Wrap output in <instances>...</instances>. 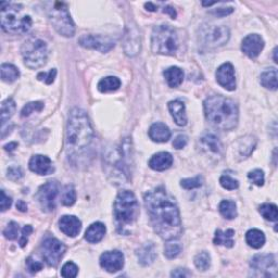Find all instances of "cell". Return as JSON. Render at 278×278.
<instances>
[{"label": "cell", "instance_id": "cell-1", "mask_svg": "<svg viewBox=\"0 0 278 278\" xmlns=\"http://www.w3.org/2000/svg\"><path fill=\"white\" fill-rule=\"evenodd\" d=\"M144 201L153 228L161 238L166 241L179 238L183 226L178 206L165 189L148 191L144 196Z\"/></svg>", "mask_w": 278, "mask_h": 278}, {"label": "cell", "instance_id": "cell-2", "mask_svg": "<svg viewBox=\"0 0 278 278\" xmlns=\"http://www.w3.org/2000/svg\"><path fill=\"white\" fill-rule=\"evenodd\" d=\"M94 130L85 111L75 108L70 112L67 125V154L75 166L85 165L93 156Z\"/></svg>", "mask_w": 278, "mask_h": 278}, {"label": "cell", "instance_id": "cell-3", "mask_svg": "<svg viewBox=\"0 0 278 278\" xmlns=\"http://www.w3.org/2000/svg\"><path fill=\"white\" fill-rule=\"evenodd\" d=\"M205 118L215 128L231 130L238 124V107L234 100L223 96H212L204 101Z\"/></svg>", "mask_w": 278, "mask_h": 278}, {"label": "cell", "instance_id": "cell-4", "mask_svg": "<svg viewBox=\"0 0 278 278\" xmlns=\"http://www.w3.org/2000/svg\"><path fill=\"white\" fill-rule=\"evenodd\" d=\"M139 203L133 191L122 190L114 201V217L118 230L121 234H129L128 227L137 220Z\"/></svg>", "mask_w": 278, "mask_h": 278}, {"label": "cell", "instance_id": "cell-5", "mask_svg": "<svg viewBox=\"0 0 278 278\" xmlns=\"http://www.w3.org/2000/svg\"><path fill=\"white\" fill-rule=\"evenodd\" d=\"M33 21L29 16H22L21 6L9 2L1 3V27L4 32L24 34L32 27Z\"/></svg>", "mask_w": 278, "mask_h": 278}, {"label": "cell", "instance_id": "cell-6", "mask_svg": "<svg viewBox=\"0 0 278 278\" xmlns=\"http://www.w3.org/2000/svg\"><path fill=\"white\" fill-rule=\"evenodd\" d=\"M151 48L154 53L174 55L178 49L177 34L169 25H159L152 32Z\"/></svg>", "mask_w": 278, "mask_h": 278}, {"label": "cell", "instance_id": "cell-7", "mask_svg": "<svg viewBox=\"0 0 278 278\" xmlns=\"http://www.w3.org/2000/svg\"><path fill=\"white\" fill-rule=\"evenodd\" d=\"M46 12L52 26L60 35L72 37L75 33L74 23L71 19L67 4L63 2H47Z\"/></svg>", "mask_w": 278, "mask_h": 278}, {"label": "cell", "instance_id": "cell-8", "mask_svg": "<svg viewBox=\"0 0 278 278\" xmlns=\"http://www.w3.org/2000/svg\"><path fill=\"white\" fill-rule=\"evenodd\" d=\"M21 52L24 63L29 69H38L46 63L47 46L39 38H29L23 44Z\"/></svg>", "mask_w": 278, "mask_h": 278}, {"label": "cell", "instance_id": "cell-9", "mask_svg": "<svg viewBox=\"0 0 278 278\" xmlns=\"http://www.w3.org/2000/svg\"><path fill=\"white\" fill-rule=\"evenodd\" d=\"M65 246L53 237H46L42 242V254L49 266L55 267L61 261L65 252Z\"/></svg>", "mask_w": 278, "mask_h": 278}, {"label": "cell", "instance_id": "cell-10", "mask_svg": "<svg viewBox=\"0 0 278 278\" xmlns=\"http://www.w3.org/2000/svg\"><path fill=\"white\" fill-rule=\"evenodd\" d=\"M229 36V29L224 25H208L200 33L202 42L210 47L222 46L228 42Z\"/></svg>", "mask_w": 278, "mask_h": 278}, {"label": "cell", "instance_id": "cell-11", "mask_svg": "<svg viewBox=\"0 0 278 278\" xmlns=\"http://www.w3.org/2000/svg\"><path fill=\"white\" fill-rule=\"evenodd\" d=\"M59 194V184L55 180H49L40 187L37 199L44 212H52L55 209V198Z\"/></svg>", "mask_w": 278, "mask_h": 278}, {"label": "cell", "instance_id": "cell-12", "mask_svg": "<svg viewBox=\"0 0 278 278\" xmlns=\"http://www.w3.org/2000/svg\"><path fill=\"white\" fill-rule=\"evenodd\" d=\"M250 265L254 276H276V260L273 254H257L252 257Z\"/></svg>", "mask_w": 278, "mask_h": 278}, {"label": "cell", "instance_id": "cell-13", "mask_svg": "<svg viewBox=\"0 0 278 278\" xmlns=\"http://www.w3.org/2000/svg\"><path fill=\"white\" fill-rule=\"evenodd\" d=\"M79 44L85 48L96 49L101 52H108L114 47V40L101 35H84L79 38Z\"/></svg>", "mask_w": 278, "mask_h": 278}, {"label": "cell", "instance_id": "cell-14", "mask_svg": "<svg viewBox=\"0 0 278 278\" xmlns=\"http://www.w3.org/2000/svg\"><path fill=\"white\" fill-rule=\"evenodd\" d=\"M100 266L109 273H115L124 266V255L119 250L107 251L100 256Z\"/></svg>", "mask_w": 278, "mask_h": 278}, {"label": "cell", "instance_id": "cell-15", "mask_svg": "<svg viewBox=\"0 0 278 278\" xmlns=\"http://www.w3.org/2000/svg\"><path fill=\"white\" fill-rule=\"evenodd\" d=\"M216 80L222 87L232 92L236 89L235 70L231 63H224L216 71Z\"/></svg>", "mask_w": 278, "mask_h": 278}, {"label": "cell", "instance_id": "cell-16", "mask_svg": "<svg viewBox=\"0 0 278 278\" xmlns=\"http://www.w3.org/2000/svg\"><path fill=\"white\" fill-rule=\"evenodd\" d=\"M264 48V40L257 34L248 35L242 40L241 49L250 59H255Z\"/></svg>", "mask_w": 278, "mask_h": 278}, {"label": "cell", "instance_id": "cell-17", "mask_svg": "<svg viewBox=\"0 0 278 278\" xmlns=\"http://www.w3.org/2000/svg\"><path fill=\"white\" fill-rule=\"evenodd\" d=\"M29 169L38 175H49L54 172L52 161L48 156L42 154L32 156L31 161H29Z\"/></svg>", "mask_w": 278, "mask_h": 278}, {"label": "cell", "instance_id": "cell-18", "mask_svg": "<svg viewBox=\"0 0 278 278\" xmlns=\"http://www.w3.org/2000/svg\"><path fill=\"white\" fill-rule=\"evenodd\" d=\"M60 229L69 237H76L82 229V222L74 215H64L59 221Z\"/></svg>", "mask_w": 278, "mask_h": 278}, {"label": "cell", "instance_id": "cell-19", "mask_svg": "<svg viewBox=\"0 0 278 278\" xmlns=\"http://www.w3.org/2000/svg\"><path fill=\"white\" fill-rule=\"evenodd\" d=\"M124 50L126 54L134 57L140 51V36L135 27H128L124 37Z\"/></svg>", "mask_w": 278, "mask_h": 278}, {"label": "cell", "instance_id": "cell-20", "mask_svg": "<svg viewBox=\"0 0 278 278\" xmlns=\"http://www.w3.org/2000/svg\"><path fill=\"white\" fill-rule=\"evenodd\" d=\"M200 145L205 152L212 155H221L222 153V144L214 134L205 133L201 136Z\"/></svg>", "mask_w": 278, "mask_h": 278}, {"label": "cell", "instance_id": "cell-21", "mask_svg": "<svg viewBox=\"0 0 278 278\" xmlns=\"http://www.w3.org/2000/svg\"><path fill=\"white\" fill-rule=\"evenodd\" d=\"M173 164V156L169 152H159L149 160V166L154 171H165Z\"/></svg>", "mask_w": 278, "mask_h": 278}, {"label": "cell", "instance_id": "cell-22", "mask_svg": "<svg viewBox=\"0 0 278 278\" xmlns=\"http://www.w3.org/2000/svg\"><path fill=\"white\" fill-rule=\"evenodd\" d=\"M149 137L156 143H166L171 138V130L163 123H154L149 128Z\"/></svg>", "mask_w": 278, "mask_h": 278}, {"label": "cell", "instance_id": "cell-23", "mask_svg": "<svg viewBox=\"0 0 278 278\" xmlns=\"http://www.w3.org/2000/svg\"><path fill=\"white\" fill-rule=\"evenodd\" d=\"M169 110L176 124L179 126H185L187 124V115L184 102H181L180 100L171 101V102H169Z\"/></svg>", "mask_w": 278, "mask_h": 278}, {"label": "cell", "instance_id": "cell-24", "mask_svg": "<svg viewBox=\"0 0 278 278\" xmlns=\"http://www.w3.org/2000/svg\"><path fill=\"white\" fill-rule=\"evenodd\" d=\"M105 231H107V228H105L104 224L100 223V222H96V223H93L86 230L85 238L90 244H95V242H99L103 238Z\"/></svg>", "mask_w": 278, "mask_h": 278}, {"label": "cell", "instance_id": "cell-25", "mask_svg": "<svg viewBox=\"0 0 278 278\" xmlns=\"http://www.w3.org/2000/svg\"><path fill=\"white\" fill-rule=\"evenodd\" d=\"M163 75L169 86L172 88L178 87V86H180L181 83H183L184 72L183 70L177 67H171L168 70H165L163 72Z\"/></svg>", "mask_w": 278, "mask_h": 278}, {"label": "cell", "instance_id": "cell-26", "mask_svg": "<svg viewBox=\"0 0 278 278\" xmlns=\"http://www.w3.org/2000/svg\"><path fill=\"white\" fill-rule=\"evenodd\" d=\"M137 256L141 265H149L156 257L155 247L153 244H146L137 251Z\"/></svg>", "mask_w": 278, "mask_h": 278}, {"label": "cell", "instance_id": "cell-27", "mask_svg": "<svg viewBox=\"0 0 278 278\" xmlns=\"http://www.w3.org/2000/svg\"><path fill=\"white\" fill-rule=\"evenodd\" d=\"M246 241L254 249H260L265 244V236L259 229H250L246 234Z\"/></svg>", "mask_w": 278, "mask_h": 278}, {"label": "cell", "instance_id": "cell-28", "mask_svg": "<svg viewBox=\"0 0 278 278\" xmlns=\"http://www.w3.org/2000/svg\"><path fill=\"white\" fill-rule=\"evenodd\" d=\"M234 236H235V231L232 229H227L225 231L217 229L215 231V236H214V244L223 245L227 248H231L235 244Z\"/></svg>", "mask_w": 278, "mask_h": 278}, {"label": "cell", "instance_id": "cell-29", "mask_svg": "<svg viewBox=\"0 0 278 278\" xmlns=\"http://www.w3.org/2000/svg\"><path fill=\"white\" fill-rule=\"evenodd\" d=\"M261 84L271 90L277 89V71L276 69H267L261 74Z\"/></svg>", "mask_w": 278, "mask_h": 278}, {"label": "cell", "instance_id": "cell-30", "mask_svg": "<svg viewBox=\"0 0 278 278\" xmlns=\"http://www.w3.org/2000/svg\"><path fill=\"white\" fill-rule=\"evenodd\" d=\"M121 86V80L115 76L104 77L98 83V90L101 93H109L115 92Z\"/></svg>", "mask_w": 278, "mask_h": 278}, {"label": "cell", "instance_id": "cell-31", "mask_svg": "<svg viewBox=\"0 0 278 278\" xmlns=\"http://www.w3.org/2000/svg\"><path fill=\"white\" fill-rule=\"evenodd\" d=\"M19 70L12 64L3 63L1 65V79L6 83H13L19 78Z\"/></svg>", "mask_w": 278, "mask_h": 278}, {"label": "cell", "instance_id": "cell-32", "mask_svg": "<svg viewBox=\"0 0 278 278\" xmlns=\"http://www.w3.org/2000/svg\"><path fill=\"white\" fill-rule=\"evenodd\" d=\"M220 213L227 220H232L237 216V206L234 201L223 200L219 205Z\"/></svg>", "mask_w": 278, "mask_h": 278}, {"label": "cell", "instance_id": "cell-33", "mask_svg": "<svg viewBox=\"0 0 278 278\" xmlns=\"http://www.w3.org/2000/svg\"><path fill=\"white\" fill-rule=\"evenodd\" d=\"M16 111V102L12 98H8L1 104V124H6L7 121L13 115Z\"/></svg>", "mask_w": 278, "mask_h": 278}, {"label": "cell", "instance_id": "cell-34", "mask_svg": "<svg viewBox=\"0 0 278 278\" xmlns=\"http://www.w3.org/2000/svg\"><path fill=\"white\" fill-rule=\"evenodd\" d=\"M260 213L267 221L276 222L278 219V212H277V206L275 204H270V203H264L260 206Z\"/></svg>", "mask_w": 278, "mask_h": 278}, {"label": "cell", "instance_id": "cell-35", "mask_svg": "<svg viewBox=\"0 0 278 278\" xmlns=\"http://www.w3.org/2000/svg\"><path fill=\"white\" fill-rule=\"evenodd\" d=\"M195 265L199 271L209 270L211 265V256L206 251H202L195 256Z\"/></svg>", "mask_w": 278, "mask_h": 278}, {"label": "cell", "instance_id": "cell-36", "mask_svg": "<svg viewBox=\"0 0 278 278\" xmlns=\"http://www.w3.org/2000/svg\"><path fill=\"white\" fill-rule=\"evenodd\" d=\"M255 145H256V140L253 137L242 138L239 146L240 154L244 155V158H248V156L251 154L252 151H253Z\"/></svg>", "mask_w": 278, "mask_h": 278}, {"label": "cell", "instance_id": "cell-37", "mask_svg": "<svg viewBox=\"0 0 278 278\" xmlns=\"http://www.w3.org/2000/svg\"><path fill=\"white\" fill-rule=\"evenodd\" d=\"M75 201H76V193H75L74 187L72 185L65 186L61 196L62 204L65 206H71L75 203Z\"/></svg>", "mask_w": 278, "mask_h": 278}, {"label": "cell", "instance_id": "cell-38", "mask_svg": "<svg viewBox=\"0 0 278 278\" xmlns=\"http://www.w3.org/2000/svg\"><path fill=\"white\" fill-rule=\"evenodd\" d=\"M175 240L176 239L169 240L168 244L164 247V255L168 257V259H174L181 251V245Z\"/></svg>", "mask_w": 278, "mask_h": 278}, {"label": "cell", "instance_id": "cell-39", "mask_svg": "<svg viewBox=\"0 0 278 278\" xmlns=\"http://www.w3.org/2000/svg\"><path fill=\"white\" fill-rule=\"evenodd\" d=\"M202 185H203V177H202L201 175L196 176L194 178L183 179L180 181V186L187 190L199 188V187H201Z\"/></svg>", "mask_w": 278, "mask_h": 278}, {"label": "cell", "instance_id": "cell-40", "mask_svg": "<svg viewBox=\"0 0 278 278\" xmlns=\"http://www.w3.org/2000/svg\"><path fill=\"white\" fill-rule=\"evenodd\" d=\"M220 184L223 188L227 190H235L239 187V183L229 175H222L220 178Z\"/></svg>", "mask_w": 278, "mask_h": 278}, {"label": "cell", "instance_id": "cell-41", "mask_svg": "<svg viewBox=\"0 0 278 278\" xmlns=\"http://www.w3.org/2000/svg\"><path fill=\"white\" fill-rule=\"evenodd\" d=\"M43 109H44V103L40 102V101L29 102L22 109L21 115L23 116V118H25V116L31 115L33 112H35V111H37V112H39V111H42Z\"/></svg>", "mask_w": 278, "mask_h": 278}, {"label": "cell", "instance_id": "cell-42", "mask_svg": "<svg viewBox=\"0 0 278 278\" xmlns=\"http://www.w3.org/2000/svg\"><path fill=\"white\" fill-rule=\"evenodd\" d=\"M248 178L250 180H252V183L255 184L256 186H263L264 185V172L262 170H253L248 173Z\"/></svg>", "mask_w": 278, "mask_h": 278}, {"label": "cell", "instance_id": "cell-43", "mask_svg": "<svg viewBox=\"0 0 278 278\" xmlns=\"http://www.w3.org/2000/svg\"><path fill=\"white\" fill-rule=\"evenodd\" d=\"M78 273V267L76 264H74L73 262H68L65 263L62 267L61 271V275L63 277H68V278H73L77 275Z\"/></svg>", "mask_w": 278, "mask_h": 278}, {"label": "cell", "instance_id": "cell-44", "mask_svg": "<svg viewBox=\"0 0 278 278\" xmlns=\"http://www.w3.org/2000/svg\"><path fill=\"white\" fill-rule=\"evenodd\" d=\"M18 232H19V225L16 223V222H10L7 226V228L3 230V235L7 239L13 240L18 237Z\"/></svg>", "mask_w": 278, "mask_h": 278}, {"label": "cell", "instance_id": "cell-45", "mask_svg": "<svg viewBox=\"0 0 278 278\" xmlns=\"http://www.w3.org/2000/svg\"><path fill=\"white\" fill-rule=\"evenodd\" d=\"M55 75H57V70L52 69V70H50L49 72H47V73L46 72H40L37 75V78L39 80H43V82H45L47 85H50V84H52L54 82Z\"/></svg>", "mask_w": 278, "mask_h": 278}, {"label": "cell", "instance_id": "cell-46", "mask_svg": "<svg viewBox=\"0 0 278 278\" xmlns=\"http://www.w3.org/2000/svg\"><path fill=\"white\" fill-rule=\"evenodd\" d=\"M33 232V227L31 225H25L22 229V235H21V238L19 240V244L22 248L25 247L27 245L28 242V237Z\"/></svg>", "mask_w": 278, "mask_h": 278}, {"label": "cell", "instance_id": "cell-47", "mask_svg": "<svg viewBox=\"0 0 278 278\" xmlns=\"http://www.w3.org/2000/svg\"><path fill=\"white\" fill-rule=\"evenodd\" d=\"M23 177V172L19 166H11L8 169V178L11 180H19Z\"/></svg>", "mask_w": 278, "mask_h": 278}, {"label": "cell", "instance_id": "cell-48", "mask_svg": "<svg viewBox=\"0 0 278 278\" xmlns=\"http://www.w3.org/2000/svg\"><path fill=\"white\" fill-rule=\"evenodd\" d=\"M1 199H0V206H1V212L7 211L8 209H10V206L12 204V199L11 197H9L4 190H1Z\"/></svg>", "mask_w": 278, "mask_h": 278}, {"label": "cell", "instance_id": "cell-49", "mask_svg": "<svg viewBox=\"0 0 278 278\" xmlns=\"http://www.w3.org/2000/svg\"><path fill=\"white\" fill-rule=\"evenodd\" d=\"M26 264H27L28 271L31 272L32 274H35V273H37V272H39L40 270L43 269V264H42V263H39V262H37V261L33 260L32 257H28V259L26 260Z\"/></svg>", "mask_w": 278, "mask_h": 278}, {"label": "cell", "instance_id": "cell-50", "mask_svg": "<svg viewBox=\"0 0 278 278\" xmlns=\"http://www.w3.org/2000/svg\"><path fill=\"white\" fill-rule=\"evenodd\" d=\"M188 143V137L185 135H178L173 141V147L176 149H183Z\"/></svg>", "mask_w": 278, "mask_h": 278}, {"label": "cell", "instance_id": "cell-51", "mask_svg": "<svg viewBox=\"0 0 278 278\" xmlns=\"http://www.w3.org/2000/svg\"><path fill=\"white\" fill-rule=\"evenodd\" d=\"M234 11V8H220V9H214L213 11H211L212 14H214L216 17H226Z\"/></svg>", "mask_w": 278, "mask_h": 278}, {"label": "cell", "instance_id": "cell-52", "mask_svg": "<svg viewBox=\"0 0 278 278\" xmlns=\"http://www.w3.org/2000/svg\"><path fill=\"white\" fill-rule=\"evenodd\" d=\"M190 273H188L186 269H176L171 273L172 277H188Z\"/></svg>", "mask_w": 278, "mask_h": 278}, {"label": "cell", "instance_id": "cell-53", "mask_svg": "<svg viewBox=\"0 0 278 278\" xmlns=\"http://www.w3.org/2000/svg\"><path fill=\"white\" fill-rule=\"evenodd\" d=\"M17 209L21 212H26L27 211V205L23 200H18L17 202Z\"/></svg>", "mask_w": 278, "mask_h": 278}, {"label": "cell", "instance_id": "cell-54", "mask_svg": "<svg viewBox=\"0 0 278 278\" xmlns=\"http://www.w3.org/2000/svg\"><path fill=\"white\" fill-rule=\"evenodd\" d=\"M163 12L170 14L172 19H175V18H176V11H175V10H174L173 8H172V7H165V8L163 9Z\"/></svg>", "mask_w": 278, "mask_h": 278}, {"label": "cell", "instance_id": "cell-55", "mask_svg": "<svg viewBox=\"0 0 278 278\" xmlns=\"http://www.w3.org/2000/svg\"><path fill=\"white\" fill-rule=\"evenodd\" d=\"M17 147H18V143H10V144L4 146V149L11 152V151H13Z\"/></svg>", "mask_w": 278, "mask_h": 278}, {"label": "cell", "instance_id": "cell-56", "mask_svg": "<svg viewBox=\"0 0 278 278\" xmlns=\"http://www.w3.org/2000/svg\"><path fill=\"white\" fill-rule=\"evenodd\" d=\"M145 7H146V9L148 10V11H156V10H158V7H155L154 4L151 3V2L146 3Z\"/></svg>", "mask_w": 278, "mask_h": 278}, {"label": "cell", "instance_id": "cell-57", "mask_svg": "<svg viewBox=\"0 0 278 278\" xmlns=\"http://www.w3.org/2000/svg\"><path fill=\"white\" fill-rule=\"evenodd\" d=\"M273 52H274V61H275L276 63H277V62H278V61H277V57H276V53H277V48H275V49H274V51H273Z\"/></svg>", "mask_w": 278, "mask_h": 278}]
</instances>
